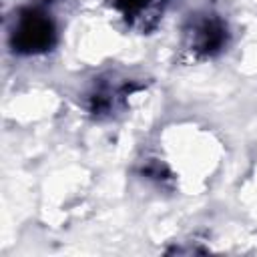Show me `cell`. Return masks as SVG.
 I'll use <instances>...</instances> for the list:
<instances>
[{"instance_id":"1","label":"cell","mask_w":257,"mask_h":257,"mask_svg":"<svg viewBox=\"0 0 257 257\" xmlns=\"http://www.w3.org/2000/svg\"><path fill=\"white\" fill-rule=\"evenodd\" d=\"M54 40V26L52 20L36 10H28L24 12L12 32V42L14 48L20 52H42L46 48L52 46Z\"/></svg>"},{"instance_id":"2","label":"cell","mask_w":257,"mask_h":257,"mask_svg":"<svg viewBox=\"0 0 257 257\" xmlns=\"http://www.w3.org/2000/svg\"><path fill=\"white\" fill-rule=\"evenodd\" d=\"M227 42V28L215 16H195L185 28V48L195 56H213Z\"/></svg>"},{"instance_id":"3","label":"cell","mask_w":257,"mask_h":257,"mask_svg":"<svg viewBox=\"0 0 257 257\" xmlns=\"http://www.w3.org/2000/svg\"><path fill=\"white\" fill-rule=\"evenodd\" d=\"M131 92V80H96L94 88L88 92V108L96 116H112Z\"/></svg>"},{"instance_id":"4","label":"cell","mask_w":257,"mask_h":257,"mask_svg":"<svg viewBox=\"0 0 257 257\" xmlns=\"http://www.w3.org/2000/svg\"><path fill=\"white\" fill-rule=\"evenodd\" d=\"M167 2L169 0H114V8L131 28L147 32L157 26Z\"/></svg>"}]
</instances>
